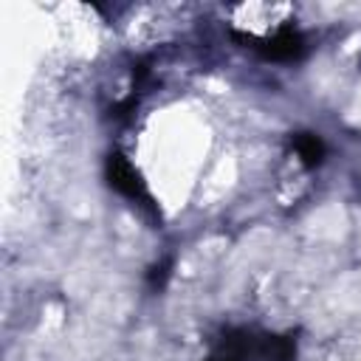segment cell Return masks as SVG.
<instances>
[{
    "instance_id": "3957f363",
    "label": "cell",
    "mask_w": 361,
    "mask_h": 361,
    "mask_svg": "<svg viewBox=\"0 0 361 361\" xmlns=\"http://www.w3.org/2000/svg\"><path fill=\"white\" fill-rule=\"evenodd\" d=\"M206 361H254V333L248 330H228L212 350Z\"/></svg>"
},
{
    "instance_id": "6da1fadb",
    "label": "cell",
    "mask_w": 361,
    "mask_h": 361,
    "mask_svg": "<svg viewBox=\"0 0 361 361\" xmlns=\"http://www.w3.org/2000/svg\"><path fill=\"white\" fill-rule=\"evenodd\" d=\"M104 178H107V183H110V189H116V192L124 195L127 200L138 203L144 212L158 214V206H155V200H152V195H149V189H147V183H144V178H141V172L133 166V161H130L127 155L110 152L107 161H104Z\"/></svg>"
},
{
    "instance_id": "7a4b0ae2",
    "label": "cell",
    "mask_w": 361,
    "mask_h": 361,
    "mask_svg": "<svg viewBox=\"0 0 361 361\" xmlns=\"http://www.w3.org/2000/svg\"><path fill=\"white\" fill-rule=\"evenodd\" d=\"M234 37L243 42H251V48L262 59H271V62H293L305 56V48H307L302 31H296L293 25H279L268 37H254V34H240V31H234Z\"/></svg>"
},
{
    "instance_id": "277c9868",
    "label": "cell",
    "mask_w": 361,
    "mask_h": 361,
    "mask_svg": "<svg viewBox=\"0 0 361 361\" xmlns=\"http://www.w3.org/2000/svg\"><path fill=\"white\" fill-rule=\"evenodd\" d=\"M296 338L290 336H254V361H293Z\"/></svg>"
},
{
    "instance_id": "8992f818",
    "label": "cell",
    "mask_w": 361,
    "mask_h": 361,
    "mask_svg": "<svg viewBox=\"0 0 361 361\" xmlns=\"http://www.w3.org/2000/svg\"><path fill=\"white\" fill-rule=\"evenodd\" d=\"M169 276H172V257L155 262V265L149 268V276H147V279H149V288H152V290H164L166 282H169Z\"/></svg>"
},
{
    "instance_id": "5b68a950",
    "label": "cell",
    "mask_w": 361,
    "mask_h": 361,
    "mask_svg": "<svg viewBox=\"0 0 361 361\" xmlns=\"http://www.w3.org/2000/svg\"><path fill=\"white\" fill-rule=\"evenodd\" d=\"M290 147H293V152H296V158L307 166V169H313V166H319L322 161H324V141L316 135V133H296L293 138H290Z\"/></svg>"
}]
</instances>
